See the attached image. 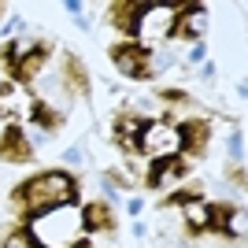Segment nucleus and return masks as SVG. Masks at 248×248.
Wrapping results in <instances>:
<instances>
[{
    "label": "nucleus",
    "mask_w": 248,
    "mask_h": 248,
    "mask_svg": "<svg viewBox=\"0 0 248 248\" xmlns=\"http://www.w3.org/2000/svg\"><path fill=\"white\" fill-rule=\"evenodd\" d=\"M71 204H78V178L67 170H41V174H30L26 182L11 189V207H15L22 226Z\"/></svg>",
    "instance_id": "obj_1"
},
{
    "label": "nucleus",
    "mask_w": 248,
    "mask_h": 248,
    "mask_svg": "<svg viewBox=\"0 0 248 248\" xmlns=\"http://www.w3.org/2000/svg\"><path fill=\"white\" fill-rule=\"evenodd\" d=\"M52 60V41H8L0 48V63H4V71L15 85H33L37 82V74L45 71V63Z\"/></svg>",
    "instance_id": "obj_2"
},
{
    "label": "nucleus",
    "mask_w": 248,
    "mask_h": 248,
    "mask_svg": "<svg viewBox=\"0 0 248 248\" xmlns=\"http://www.w3.org/2000/svg\"><path fill=\"white\" fill-rule=\"evenodd\" d=\"M108 60L115 63V71L130 78V82H148L152 78V52L141 41H119L108 48Z\"/></svg>",
    "instance_id": "obj_3"
},
{
    "label": "nucleus",
    "mask_w": 248,
    "mask_h": 248,
    "mask_svg": "<svg viewBox=\"0 0 248 248\" xmlns=\"http://www.w3.org/2000/svg\"><path fill=\"white\" fill-rule=\"evenodd\" d=\"M148 130H152V119H145L141 111H123V115H115V123H111L115 145L123 148L126 155H145Z\"/></svg>",
    "instance_id": "obj_4"
},
{
    "label": "nucleus",
    "mask_w": 248,
    "mask_h": 248,
    "mask_svg": "<svg viewBox=\"0 0 248 248\" xmlns=\"http://www.w3.org/2000/svg\"><path fill=\"white\" fill-rule=\"evenodd\" d=\"M204 30H207V8L204 4H182L167 19V37H178V41H200Z\"/></svg>",
    "instance_id": "obj_5"
},
{
    "label": "nucleus",
    "mask_w": 248,
    "mask_h": 248,
    "mask_svg": "<svg viewBox=\"0 0 248 248\" xmlns=\"http://www.w3.org/2000/svg\"><path fill=\"white\" fill-rule=\"evenodd\" d=\"M211 145V123L207 119H186L174 126V148L182 159H200Z\"/></svg>",
    "instance_id": "obj_6"
},
{
    "label": "nucleus",
    "mask_w": 248,
    "mask_h": 248,
    "mask_svg": "<svg viewBox=\"0 0 248 248\" xmlns=\"http://www.w3.org/2000/svg\"><path fill=\"white\" fill-rule=\"evenodd\" d=\"M148 15H152V4H145V0H115V4H108V22L115 30H123L126 37H137L145 30Z\"/></svg>",
    "instance_id": "obj_7"
},
{
    "label": "nucleus",
    "mask_w": 248,
    "mask_h": 248,
    "mask_svg": "<svg viewBox=\"0 0 248 248\" xmlns=\"http://www.w3.org/2000/svg\"><path fill=\"white\" fill-rule=\"evenodd\" d=\"M189 170H193V163H189V159H182L178 152H163V155H155L152 163H148L145 186H148V189H167L170 182L186 178Z\"/></svg>",
    "instance_id": "obj_8"
},
{
    "label": "nucleus",
    "mask_w": 248,
    "mask_h": 248,
    "mask_svg": "<svg viewBox=\"0 0 248 248\" xmlns=\"http://www.w3.org/2000/svg\"><path fill=\"white\" fill-rule=\"evenodd\" d=\"M63 89H67V96H74V100H89V93H93V82H89V67L82 63V56H74V52H63V74H60Z\"/></svg>",
    "instance_id": "obj_9"
},
{
    "label": "nucleus",
    "mask_w": 248,
    "mask_h": 248,
    "mask_svg": "<svg viewBox=\"0 0 248 248\" xmlns=\"http://www.w3.org/2000/svg\"><path fill=\"white\" fill-rule=\"evenodd\" d=\"M30 104L33 96L15 82H4L0 85V119H8L11 126H19V119H30Z\"/></svg>",
    "instance_id": "obj_10"
},
{
    "label": "nucleus",
    "mask_w": 248,
    "mask_h": 248,
    "mask_svg": "<svg viewBox=\"0 0 248 248\" xmlns=\"http://www.w3.org/2000/svg\"><path fill=\"white\" fill-rule=\"evenodd\" d=\"M33 159V145L26 141L22 126H8L0 134V163H30Z\"/></svg>",
    "instance_id": "obj_11"
},
{
    "label": "nucleus",
    "mask_w": 248,
    "mask_h": 248,
    "mask_svg": "<svg viewBox=\"0 0 248 248\" xmlns=\"http://www.w3.org/2000/svg\"><path fill=\"white\" fill-rule=\"evenodd\" d=\"M78 222H82L85 233H111L115 230V211H111L108 200H89V204L82 207Z\"/></svg>",
    "instance_id": "obj_12"
},
{
    "label": "nucleus",
    "mask_w": 248,
    "mask_h": 248,
    "mask_svg": "<svg viewBox=\"0 0 248 248\" xmlns=\"http://www.w3.org/2000/svg\"><path fill=\"white\" fill-rule=\"evenodd\" d=\"M30 123H37L41 130L56 134V130L63 126V115H60V111H52V108H48L45 100H37V96H33V104H30Z\"/></svg>",
    "instance_id": "obj_13"
},
{
    "label": "nucleus",
    "mask_w": 248,
    "mask_h": 248,
    "mask_svg": "<svg viewBox=\"0 0 248 248\" xmlns=\"http://www.w3.org/2000/svg\"><path fill=\"white\" fill-rule=\"evenodd\" d=\"M0 248H45V245L37 241L33 226H22V222H19V226H15L8 237H4V245H0Z\"/></svg>",
    "instance_id": "obj_14"
},
{
    "label": "nucleus",
    "mask_w": 248,
    "mask_h": 248,
    "mask_svg": "<svg viewBox=\"0 0 248 248\" xmlns=\"http://www.w3.org/2000/svg\"><path fill=\"white\" fill-rule=\"evenodd\" d=\"M159 100H167V104H189V93H186V89H159Z\"/></svg>",
    "instance_id": "obj_15"
},
{
    "label": "nucleus",
    "mask_w": 248,
    "mask_h": 248,
    "mask_svg": "<svg viewBox=\"0 0 248 248\" xmlns=\"http://www.w3.org/2000/svg\"><path fill=\"white\" fill-rule=\"evenodd\" d=\"M230 178H233V182H237V186L245 189V167H241V159H237L233 167H230Z\"/></svg>",
    "instance_id": "obj_16"
},
{
    "label": "nucleus",
    "mask_w": 248,
    "mask_h": 248,
    "mask_svg": "<svg viewBox=\"0 0 248 248\" xmlns=\"http://www.w3.org/2000/svg\"><path fill=\"white\" fill-rule=\"evenodd\" d=\"M104 178H108L111 186H123V189H126V178H123V174H115V170H108V174H104Z\"/></svg>",
    "instance_id": "obj_17"
},
{
    "label": "nucleus",
    "mask_w": 248,
    "mask_h": 248,
    "mask_svg": "<svg viewBox=\"0 0 248 248\" xmlns=\"http://www.w3.org/2000/svg\"><path fill=\"white\" fill-rule=\"evenodd\" d=\"M63 248H93V245H89V237H78V241H71V245H63Z\"/></svg>",
    "instance_id": "obj_18"
},
{
    "label": "nucleus",
    "mask_w": 248,
    "mask_h": 248,
    "mask_svg": "<svg viewBox=\"0 0 248 248\" xmlns=\"http://www.w3.org/2000/svg\"><path fill=\"white\" fill-rule=\"evenodd\" d=\"M0 15H4V4H0Z\"/></svg>",
    "instance_id": "obj_19"
}]
</instances>
